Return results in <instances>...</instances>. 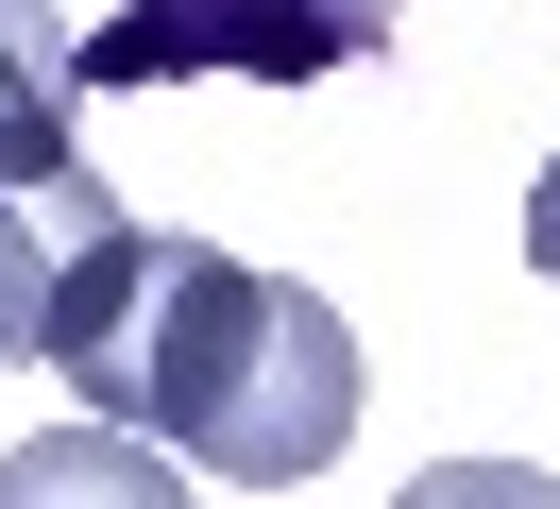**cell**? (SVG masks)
I'll return each instance as SVG.
<instances>
[{"mask_svg": "<svg viewBox=\"0 0 560 509\" xmlns=\"http://www.w3.org/2000/svg\"><path fill=\"white\" fill-rule=\"evenodd\" d=\"M51 373L103 425H153L187 475H238V493H306L357 441V323L306 271H255V255L171 238V221L119 238V271L51 339Z\"/></svg>", "mask_w": 560, "mask_h": 509, "instance_id": "6da1fadb", "label": "cell"}, {"mask_svg": "<svg viewBox=\"0 0 560 509\" xmlns=\"http://www.w3.org/2000/svg\"><path fill=\"white\" fill-rule=\"evenodd\" d=\"M408 0H119L85 34V85H205V68H255V85H323V68L390 51Z\"/></svg>", "mask_w": 560, "mask_h": 509, "instance_id": "7a4b0ae2", "label": "cell"}, {"mask_svg": "<svg viewBox=\"0 0 560 509\" xmlns=\"http://www.w3.org/2000/svg\"><path fill=\"white\" fill-rule=\"evenodd\" d=\"M119 238H137V204L85 153L69 170H0V357H51L85 323V289L119 271Z\"/></svg>", "mask_w": 560, "mask_h": 509, "instance_id": "3957f363", "label": "cell"}, {"mask_svg": "<svg viewBox=\"0 0 560 509\" xmlns=\"http://www.w3.org/2000/svg\"><path fill=\"white\" fill-rule=\"evenodd\" d=\"M85 34L51 0H0V170H69V119H85Z\"/></svg>", "mask_w": 560, "mask_h": 509, "instance_id": "277c9868", "label": "cell"}, {"mask_svg": "<svg viewBox=\"0 0 560 509\" xmlns=\"http://www.w3.org/2000/svg\"><path fill=\"white\" fill-rule=\"evenodd\" d=\"M526 271L560 289V153H544V187H526Z\"/></svg>", "mask_w": 560, "mask_h": 509, "instance_id": "5b68a950", "label": "cell"}]
</instances>
